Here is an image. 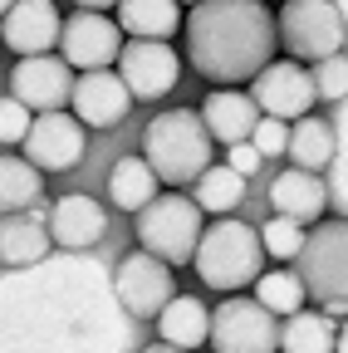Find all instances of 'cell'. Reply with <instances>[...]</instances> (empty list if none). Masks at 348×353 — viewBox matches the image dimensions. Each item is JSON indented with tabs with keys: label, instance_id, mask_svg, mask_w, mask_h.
Wrapping results in <instances>:
<instances>
[{
	"label": "cell",
	"instance_id": "cell-3",
	"mask_svg": "<svg viewBox=\"0 0 348 353\" xmlns=\"http://www.w3.org/2000/svg\"><path fill=\"white\" fill-rule=\"evenodd\" d=\"M162 187H187L211 167V138L196 118V108H167L143 128V152H138Z\"/></svg>",
	"mask_w": 348,
	"mask_h": 353
},
{
	"label": "cell",
	"instance_id": "cell-28",
	"mask_svg": "<svg viewBox=\"0 0 348 353\" xmlns=\"http://www.w3.org/2000/svg\"><path fill=\"white\" fill-rule=\"evenodd\" d=\"M255 231H260L265 260H275V265H289L299 255V245H304V226H294V221H285V216H270L265 226H255Z\"/></svg>",
	"mask_w": 348,
	"mask_h": 353
},
{
	"label": "cell",
	"instance_id": "cell-18",
	"mask_svg": "<svg viewBox=\"0 0 348 353\" xmlns=\"http://www.w3.org/2000/svg\"><path fill=\"white\" fill-rule=\"evenodd\" d=\"M270 206H275V216L294 221V226H309V221H319V216L329 211L324 176H314V172H299V167L280 172L275 182H270Z\"/></svg>",
	"mask_w": 348,
	"mask_h": 353
},
{
	"label": "cell",
	"instance_id": "cell-10",
	"mask_svg": "<svg viewBox=\"0 0 348 353\" xmlns=\"http://www.w3.org/2000/svg\"><path fill=\"white\" fill-rule=\"evenodd\" d=\"M113 294L133 319H157V309L177 294V270L162 265L157 255H147V250H133L113 270Z\"/></svg>",
	"mask_w": 348,
	"mask_h": 353
},
{
	"label": "cell",
	"instance_id": "cell-19",
	"mask_svg": "<svg viewBox=\"0 0 348 353\" xmlns=\"http://www.w3.org/2000/svg\"><path fill=\"white\" fill-rule=\"evenodd\" d=\"M206 329H211V309H206V299H196V294H172L162 309H157V334H162V343H172V348H182V353H196L201 343H206Z\"/></svg>",
	"mask_w": 348,
	"mask_h": 353
},
{
	"label": "cell",
	"instance_id": "cell-26",
	"mask_svg": "<svg viewBox=\"0 0 348 353\" xmlns=\"http://www.w3.org/2000/svg\"><path fill=\"white\" fill-rule=\"evenodd\" d=\"M255 304L275 319H289L309 304V294H304V285H299V275L289 265H265V270L255 275Z\"/></svg>",
	"mask_w": 348,
	"mask_h": 353
},
{
	"label": "cell",
	"instance_id": "cell-2",
	"mask_svg": "<svg viewBox=\"0 0 348 353\" xmlns=\"http://www.w3.org/2000/svg\"><path fill=\"white\" fill-rule=\"evenodd\" d=\"M265 250H260V231L240 216H221L201 226L196 236V250H192V270L206 290L216 294H236V290H250L255 275L265 270Z\"/></svg>",
	"mask_w": 348,
	"mask_h": 353
},
{
	"label": "cell",
	"instance_id": "cell-12",
	"mask_svg": "<svg viewBox=\"0 0 348 353\" xmlns=\"http://www.w3.org/2000/svg\"><path fill=\"white\" fill-rule=\"evenodd\" d=\"M250 103L265 113V118H280V123H294L304 118L319 99H314V83H309V69L294 64V59H270L250 79Z\"/></svg>",
	"mask_w": 348,
	"mask_h": 353
},
{
	"label": "cell",
	"instance_id": "cell-34",
	"mask_svg": "<svg viewBox=\"0 0 348 353\" xmlns=\"http://www.w3.org/2000/svg\"><path fill=\"white\" fill-rule=\"evenodd\" d=\"M74 6H79V10H113L118 0H74Z\"/></svg>",
	"mask_w": 348,
	"mask_h": 353
},
{
	"label": "cell",
	"instance_id": "cell-5",
	"mask_svg": "<svg viewBox=\"0 0 348 353\" xmlns=\"http://www.w3.org/2000/svg\"><path fill=\"white\" fill-rule=\"evenodd\" d=\"M138 245L147 250V255H157L162 265H192V250H196V236H201V226H206V216H201V206L192 201V196H182V192H157L143 211H138Z\"/></svg>",
	"mask_w": 348,
	"mask_h": 353
},
{
	"label": "cell",
	"instance_id": "cell-11",
	"mask_svg": "<svg viewBox=\"0 0 348 353\" xmlns=\"http://www.w3.org/2000/svg\"><path fill=\"white\" fill-rule=\"evenodd\" d=\"M123 50V30L118 20H108V10H74L59 25V59L79 74L89 69H113Z\"/></svg>",
	"mask_w": 348,
	"mask_h": 353
},
{
	"label": "cell",
	"instance_id": "cell-31",
	"mask_svg": "<svg viewBox=\"0 0 348 353\" xmlns=\"http://www.w3.org/2000/svg\"><path fill=\"white\" fill-rule=\"evenodd\" d=\"M30 118H34V113L6 94V99H0V143H6V148H20V138L30 132Z\"/></svg>",
	"mask_w": 348,
	"mask_h": 353
},
{
	"label": "cell",
	"instance_id": "cell-17",
	"mask_svg": "<svg viewBox=\"0 0 348 353\" xmlns=\"http://www.w3.org/2000/svg\"><path fill=\"white\" fill-rule=\"evenodd\" d=\"M196 118H201V128H206L211 143L231 148V143H245L250 138L260 108L250 103V94H240V88H216V94H206V103L196 108Z\"/></svg>",
	"mask_w": 348,
	"mask_h": 353
},
{
	"label": "cell",
	"instance_id": "cell-32",
	"mask_svg": "<svg viewBox=\"0 0 348 353\" xmlns=\"http://www.w3.org/2000/svg\"><path fill=\"white\" fill-rule=\"evenodd\" d=\"M334 176H329V182H324V192H329V201H334V211L343 216V206H348V162H343V148L334 152Z\"/></svg>",
	"mask_w": 348,
	"mask_h": 353
},
{
	"label": "cell",
	"instance_id": "cell-23",
	"mask_svg": "<svg viewBox=\"0 0 348 353\" xmlns=\"http://www.w3.org/2000/svg\"><path fill=\"white\" fill-rule=\"evenodd\" d=\"M162 192V182L152 176V167L143 162V157H118L113 167H108V201L118 206V211H127V216H138L152 196Z\"/></svg>",
	"mask_w": 348,
	"mask_h": 353
},
{
	"label": "cell",
	"instance_id": "cell-7",
	"mask_svg": "<svg viewBox=\"0 0 348 353\" xmlns=\"http://www.w3.org/2000/svg\"><path fill=\"white\" fill-rule=\"evenodd\" d=\"M123 88L133 94V103H157L167 99L182 79V54L172 50V39H127L113 59Z\"/></svg>",
	"mask_w": 348,
	"mask_h": 353
},
{
	"label": "cell",
	"instance_id": "cell-36",
	"mask_svg": "<svg viewBox=\"0 0 348 353\" xmlns=\"http://www.w3.org/2000/svg\"><path fill=\"white\" fill-rule=\"evenodd\" d=\"M10 6H15V0H0V15H6V10H10Z\"/></svg>",
	"mask_w": 348,
	"mask_h": 353
},
{
	"label": "cell",
	"instance_id": "cell-1",
	"mask_svg": "<svg viewBox=\"0 0 348 353\" xmlns=\"http://www.w3.org/2000/svg\"><path fill=\"white\" fill-rule=\"evenodd\" d=\"M182 34L192 69L221 88L255 79L275 59V10L265 0H196Z\"/></svg>",
	"mask_w": 348,
	"mask_h": 353
},
{
	"label": "cell",
	"instance_id": "cell-27",
	"mask_svg": "<svg viewBox=\"0 0 348 353\" xmlns=\"http://www.w3.org/2000/svg\"><path fill=\"white\" fill-rule=\"evenodd\" d=\"M192 187H196V196H192V201H196L201 211H211V216H231V211L245 201V176H240V172H231L226 162H211Z\"/></svg>",
	"mask_w": 348,
	"mask_h": 353
},
{
	"label": "cell",
	"instance_id": "cell-33",
	"mask_svg": "<svg viewBox=\"0 0 348 353\" xmlns=\"http://www.w3.org/2000/svg\"><path fill=\"white\" fill-rule=\"evenodd\" d=\"M231 172H240V176H250L255 167H260V152L250 148V143H231V162H226Z\"/></svg>",
	"mask_w": 348,
	"mask_h": 353
},
{
	"label": "cell",
	"instance_id": "cell-30",
	"mask_svg": "<svg viewBox=\"0 0 348 353\" xmlns=\"http://www.w3.org/2000/svg\"><path fill=\"white\" fill-rule=\"evenodd\" d=\"M285 138H289V123H280V118H265V113H260L245 143H250L260 157H280V152H285Z\"/></svg>",
	"mask_w": 348,
	"mask_h": 353
},
{
	"label": "cell",
	"instance_id": "cell-35",
	"mask_svg": "<svg viewBox=\"0 0 348 353\" xmlns=\"http://www.w3.org/2000/svg\"><path fill=\"white\" fill-rule=\"evenodd\" d=\"M143 353H182V348H172V343H152V348H143Z\"/></svg>",
	"mask_w": 348,
	"mask_h": 353
},
{
	"label": "cell",
	"instance_id": "cell-22",
	"mask_svg": "<svg viewBox=\"0 0 348 353\" xmlns=\"http://www.w3.org/2000/svg\"><path fill=\"white\" fill-rule=\"evenodd\" d=\"M285 152L294 157L299 172H319L334 162L338 152V132L329 128V118H314V113H304L289 123V138H285Z\"/></svg>",
	"mask_w": 348,
	"mask_h": 353
},
{
	"label": "cell",
	"instance_id": "cell-13",
	"mask_svg": "<svg viewBox=\"0 0 348 353\" xmlns=\"http://www.w3.org/2000/svg\"><path fill=\"white\" fill-rule=\"evenodd\" d=\"M69 88H74V69L59 59V54H30V59H15V74H10V99L25 103L30 113H54L69 103Z\"/></svg>",
	"mask_w": 348,
	"mask_h": 353
},
{
	"label": "cell",
	"instance_id": "cell-6",
	"mask_svg": "<svg viewBox=\"0 0 348 353\" xmlns=\"http://www.w3.org/2000/svg\"><path fill=\"white\" fill-rule=\"evenodd\" d=\"M275 44L289 59H329L343 50V10L334 0H285L275 15Z\"/></svg>",
	"mask_w": 348,
	"mask_h": 353
},
{
	"label": "cell",
	"instance_id": "cell-37",
	"mask_svg": "<svg viewBox=\"0 0 348 353\" xmlns=\"http://www.w3.org/2000/svg\"><path fill=\"white\" fill-rule=\"evenodd\" d=\"M177 6H196V0H177Z\"/></svg>",
	"mask_w": 348,
	"mask_h": 353
},
{
	"label": "cell",
	"instance_id": "cell-14",
	"mask_svg": "<svg viewBox=\"0 0 348 353\" xmlns=\"http://www.w3.org/2000/svg\"><path fill=\"white\" fill-rule=\"evenodd\" d=\"M64 15L54 10V0H15L0 15V50H15L20 59L30 54H54Z\"/></svg>",
	"mask_w": 348,
	"mask_h": 353
},
{
	"label": "cell",
	"instance_id": "cell-24",
	"mask_svg": "<svg viewBox=\"0 0 348 353\" xmlns=\"http://www.w3.org/2000/svg\"><path fill=\"white\" fill-rule=\"evenodd\" d=\"M39 196H45V172L25 162L15 148H6L0 152V216H20Z\"/></svg>",
	"mask_w": 348,
	"mask_h": 353
},
{
	"label": "cell",
	"instance_id": "cell-29",
	"mask_svg": "<svg viewBox=\"0 0 348 353\" xmlns=\"http://www.w3.org/2000/svg\"><path fill=\"white\" fill-rule=\"evenodd\" d=\"M309 83H314V99L343 103V99H348V59H343V50H338V54H329V59H314Z\"/></svg>",
	"mask_w": 348,
	"mask_h": 353
},
{
	"label": "cell",
	"instance_id": "cell-4",
	"mask_svg": "<svg viewBox=\"0 0 348 353\" xmlns=\"http://www.w3.org/2000/svg\"><path fill=\"white\" fill-rule=\"evenodd\" d=\"M299 285L309 299L324 304V314L338 319L348 309V226L343 221H324V226H314L309 236H304L299 245Z\"/></svg>",
	"mask_w": 348,
	"mask_h": 353
},
{
	"label": "cell",
	"instance_id": "cell-21",
	"mask_svg": "<svg viewBox=\"0 0 348 353\" xmlns=\"http://www.w3.org/2000/svg\"><path fill=\"white\" fill-rule=\"evenodd\" d=\"M50 255V231L39 216H0V265L25 270Z\"/></svg>",
	"mask_w": 348,
	"mask_h": 353
},
{
	"label": "cell",
	"instance_id": "cell-16",
	"mask_svg": "<svg viewBox=\"0 0 348 353\" xmlns=\"http://www.w3.org/2000/svg\"><path fill=\"white\" fill-rule=\"evenodd\" d=\"M45 231H50V245H64V250H89L103 241L108 231V211L103 201H94L89 192H64L45 221Z\"/></svg>",
	"mask_w": 348,
	"mask_h": 353
},
{
	"label": "cell",
	"instance_id": "cell-15",
	"mask_svg": "<svg viewBox=\"0 0 348 353\" xmlns=\"http://www.w3.org/2000/svg\"><path fill=\"white\" fill-rule=\"evenodd\" d=\"M69 108L83 128H118L127 118V108H133V94L123 88V79L113 69H89V74H74Z\"/></svg>",
	"mask_w": 348,
	"mask_h": 353
},
{
	"label": "cell",
	"instance_id": "cell-25",
	"mask_svg": "<svg viewBox=\"0 0 348 353\" xmlns=\"http://www.w3.org/2000/svg\"><path fill=\"white\" fill-rule=\"evenodd\" d=\"M334 339H338V319H329L324 309H299L280 324V343L285 353H334Z\"/></svg>",
	"mask_w": 348,
	"mask_h": 353
},
{
	"label": "cell",
	"instance_id": "cell-20",
	"mask_svg": "<svg viewBox=\"0 0 348 353\" xmlns=\"http://www.w3.org/2000/svg\"><path fill=\"white\" fill-rule=\"evenodd\" d=\"M118 30L133 39H172L182 30V6L177 0H118Z\"/></svg>",
	"mask_w": 348,
	"mask_h": 353
},
{
	"label": "cell",
	"instance_id": "cell-9",
	"mask_svg": "<svg viewBox=\"0 0 348 353\" xmlns=\"http://www.w3.org/2000/svg\"><path fill=\"white\" fill-rule=\"evenodd\" d=\"M89 152V128H83L74 113L54 108V113H34L30 132L20 138V157L34 162L39 172H69L83 162Z\"/></svg>",
	"mask_w": 348,
	"mask_h": 353
},
{
	"label": "cell",
	"instance_id": "cell-8",
	"mask_svg": "<svg viewBox=\"0 0 348 353\" xmlns=\"http://www.w3.org/2000/svg\"><path fill=\"white\" fill-rule=\"evenodd\" d=\"M206 343L216 353H275L280 343V319L265 314L255 299L245 294H231L211 309V329H206Z\"/></svg>",
	"mask_w": 348,
	"mask_h": 353
}]
</instances>
